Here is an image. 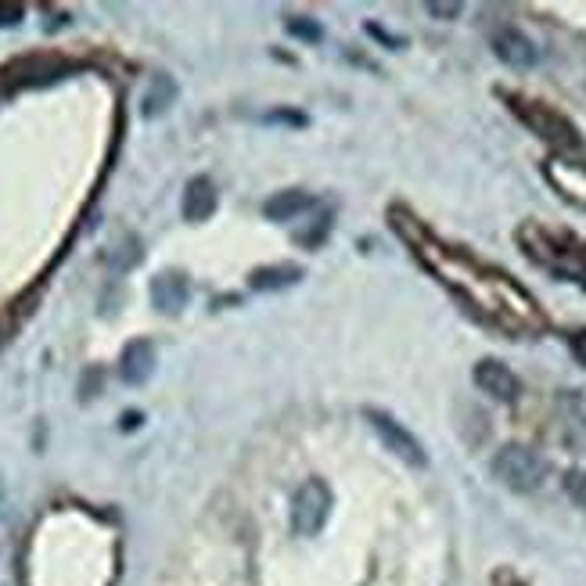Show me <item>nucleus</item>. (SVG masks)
<instances>
[{"instance_id": "14", "label": "nucleus", "mask_w": 586, "mask_h": 586, "mask_svg": "<svg viewBox=\"0 0 586 586\" xmlns=\"http://www.w3.org/2000/svg\"><path fill=\"white\" fill-rule=\"evenodd\" d=\"M289 30L295 36H303V40H320V26H317V22H289Z\"/></svg>"}, {"instance_id": "15", "label": "nucleus", "mask_w": 586, "mask_h": 586, "mask_svg": "<svg viewBox=\"0 0 586 586\" xmlns=\"http://www.w3.org/2000/svg\"><path fill=\"white\" fill-rule=\"evenodd\" d=\"M569 345H572V353H576V360H579V364L586 367V331H576V335H572V339H569Z\"/></svg>"}, {"instance_id": "8", "label": "nucleus", "mask_w": 586, "mask_h": 586, "mask_svg": "<svg viewBox=\"0 0 586 586\" xmlns=\"http://www.w3.org/2000/svg\"><path fill=\"white\" fill-rule=\"evenodd\" d=\"M155 371V349L152 342H130L127 353H122V364H119V374L127 385H144L148 378H152Z\"/></svg>"}, {"instance_id": "6", "label": "nucleus", "mask_w": 586, "mask_h": 586, "mask_svg": "<svg viewBox=\"0 0 586 586\" xmlns=\"http://www.w3.org/2000/svg\"><path fill=\"white\" fill-rule=\"evenodd\" d=\"M476 385L485 396H493V400H501V403L518 400V378L511 374L507 364H501V360H482L476 367Z\"/></svg>"}, {"instance_id": "2", "label": "nucleus", "mask_w": 586, "mask_h": 586, "mask_svg": "<svg viewBox=\"0 0 586 586\" xmlns=\"http://www.w3.org/2000/svg\"><path fill=\"white\" fill-rule=\"evenodd\" d=\"M331 515V490L320 479H309L306 485H298L295 501H292V529L298 536H317L324 529V521Z\"/></svg>"}, {"instance_id": "12", "label": "nucleus", "mask_w": 586, "mask_h": 586, "mask_svg": "<svg viewBox=\"0 0 586 586\" xmlns=\"http://www.w3.org/2000/svg\"><path fill=\"white\" fill-rule=\"evenodd\" d=\"M173 102H177V83H173L169 77H155V83L148 86V94H144V102H141L144 119L162 116V112H166Z\"/></svg>"}, {"instance_id": "1", "label": "nucleus", "mask_w": 586, "mask_h": 586, "mask_svg": "<svg viewBox=\"0 0 586 586\" xmlns=\"http://www.w3.org/2000/svg\"><path fill=\"white\" fill-rule=\"evenodd\" d=\"M493 476L501 479L507 490L532 493V490H540L547 479V460L540 454H532L529 446H504V450L493 457Z\"/></svg>"}, {"instance_id": "3", "label": "nucleus", "mask_w": 586, "mask_h": 586, "mask_svg": "<svg viewBox=\"0 0 586 586\" xmlns=\"http://www.w3.org/2000/svg\"><path fill=\"white\" fill-rule=\"evenodd\" d=\"M367 421H371V429L382 435V443L389 446L396 457H403L407 465H414V468L425 465V450H421V443L400 425V421L382 414V410H367Z\"/></svg>"}, {"instance_id": "9", "label": "nucleus", "mask_w": 586, "mask_h": 586, "mask_svg": "<svg viewBox=\"0 0 586 586\" xmlns=\"http://www.w3.org/2000/svg\"><path fill=\"white\" fill-rule=\"evenodd\" d=\"M216 209V191H213V180L206 177H195L191 184H187L184 191V216L187 220H209Z\"/></svg>"}, {"instance_id": "7", "label": "nucleus", "mask_w": 586, "mask_h": 586, "mask_svg": "<svg viewBox=\"0 0 586 586\" xmlns=\"http://www.w3.org/2000/svg\"><path fill=\"white\" fill-rule=\"evenodd\" d=\"M187 298H191V284H187L184 273L169 270V273H159L152 281V303L162 314H180L187 306Z\"/></svg>"}, {"instance_id": "16", "label": "nucleus", "mask_w": 586, "mask_h": 586, "mask_svg": "<svg viewBox=\"0 0 586 586\" xmlns=\"http://www.w3.org/2000/svg\"><path fill=\"white\" fill-rule=\"evenodd\" d=\"M429 11H432V15H440V19H454V15H460V4H435V0H432Z\"/></svg>"}, {"instance_id": "11", "label": "nucleus", "mask_w": 586, "mask_h": 586, "mask_svg": "<svg viewBox=\"0 0 586 586\" xmlns=\"http://www.w3.org/2000/svg\"><path fill=\"white\" fill-rule=\"evenodd\" d=\"M309 198L306 191H278L270 198V202L263 206V213H267V220H278V223H284V220H295L298 213H306L309 209Z\"/></svg>"}, {"instance_id": "13", "label": "nucleus", "mask_w": 586, "mask_h": 586, "mask_svg": "<svg viewBox=\"0 0 586 586\" xmlns=\"http://www.w3.org/2000/svg\"><path fill=\"white\" fill-rule=\"evenodd\" d=\"M565 493L579 507H586V471H569V476H565Z\"/></svg>"}, {"instance_id": "5", "label": "nucleus", "mask_w": 586, "mask_h": 586, "mask_svg": "<svg viewBox=\"0 0 586 586\" xmlns=\"http://www.w3.org/2000/svg\"><path fill=\"white\" fill-rule=\"evenodd\" d=\"M493 51L511 69H532L536 61H540L536 44L529 40L526 33H518V30H496L493 33Z\"/></svg>"}, {"instance_id": "4", "label": "nucleus", "mask_w": 586, "mask_h": 586, "mask_svg": "<svg viewBox=\"0 0 586 586\" xmlns=\"http://www.w3.org/2000/svg\"><path fill=\"white\" fill-rule=\"evenodd\" d=\"M511 105H515L518 116L526 119L540 137H547L551 144H561V148H576L579 144L576 130H572L561 116H554V112L547 108V105H529V102H511Z\"/></svg>"}, {"instance_id": "10", "label": "nucleus", "mask_w": 586, "mask_h": 586, "mask_svg": "<svg viewBox=\"0 0 586 586\" xmlns=\"http://www.w3.org/2000/svg\"><path fill=\"white\" fill-rule=\"evenodd\" d=\"M298 281H303V270L284 263V267L256 270L253 278H248V289H253V292H284V289H292V284H298Z\"/></svg>"}]
</instances>
